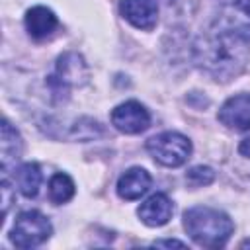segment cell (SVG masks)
<instances>
[{
  "mask_svg": "<svg viewBox=\"0 0 250 250\" xmlns=\"http://www.w3.org/2000/svg\"><path fill=\"white\" fill-rule=\"evenodd\" d=\"M88 74H90L88 72V66H86L84 59L78 53H64V55L59 57L55 74L49 78V84L59 94L62 90L66 92L68 88L86 84Z\"/></svg>",
  "mask_w": 250,
  "mask_h": 250,
  "instance_id": "obj_5",
  "label": "cell"
},
{
  "mask_svg": "<svg viewBox=\"0 0 250 250\" xmlns=\"http://www.w3.org/2000/svg\"><path fill=\"white\" fill-rule=\"evenodd\" d=\"M119 14L143 31H150L158 21V6L154 0H121Z\"/></svg>",
  "mask_w": 250,
  "mask_h": 250,
  "instance_id": "obj_7",
  "label": "cell"
},
{
  "mask_svg": "<svg viewBox=\"0 0 250 250\" xmlns=\"http://www.w3.org/2000/svg\"><path fill=\"white\" fill-rule=\"evenodd\" d=\"M186 180L189 186L193 188H201V186H209L215 180V170L209 166H193L191 170H188Z\"/></svg>",
  "mask_w": 250,
  "mask_h": 250,
  "instance_id": "obj_15",
  "label": "cell"
},
{
  "mask_svg": "<svg viewBox=\"0 0 250 250\" xmlns=\"http://www.w3.org/2000/svg\"><path fill=\"white\" fill-rule=\"evenodd\" d=\"M76 188H74V182L68 174H62V172H57L51 180H49V199L57 205H62L66 203L68 199H72Z\"/></svg>",
  "mask_w": 250,
  "mask_h": 250,
  "instance_id": "obj_14",
  "label": "cell"
},
{
  "mask_svg": "<svg viewBox=\"0 0 250 250\" xmlns=\"http://www.w3.org/2000/svg\"><path fill=\"white\" fill-rule=\"evenodd\" d=\"M250 59V25L225 20L195 43L197 64L215 80L227 82L242 72Z\"/></svg>",
  "mask_w": 250,
  "mask_h": 250,
  "instance_id": "obj_1",
  "label": "cell"
},
{
  "mask_svg": "<svg viewBox=\"0 0 250 250\" xmlns=\"http://www.w3.org/2000/svg\"><path fill=\"white\" fill-rule=\"evenodd\" d=\"M217 119L234 131H248L250 129V94H236L229 98L219 113Z\"/></svg>",
  "mask_w": 250,
  "mask_h": 250,
  "instance_id": "obj_8",
  "label": "cell"
},
{
  "mask_svg": "<svg viewBox=\"0 0 250 250\" xmlns=\"http://www.w3.org/2000/svg\"><path fill=\"white\" fill-rule=\"evenodd\" d=\"M57 25V16L45 6H33L25 12V29L33 39H47L49 35H53Z\"/></svg>",
  "mask_w": 250,
  "mask_h": 250,
  "instance_id": "obj_12",
  "label": "cell"
},
{
  "mask_svg": "<svg viewBox=\"0 0 250 250\" xmlns=\"http://www.w3.org/2000/svg\"><path fill=\"white\" fill-rule=\"evenodd\" d=\"M184 229L195 244L205 248H221L230 238L234 225L227 213L199 205L184 213Z\"/></svg>",
  "mask_w": 250,
  "mask_h": 250,
  "instance_id": "obj_2",
  "label": "cell"
},
{
  "mask_svg": "<svg viewBox=\"0 0 250 250\" xmlns=\"http://www.w3.org/2000/svg\"><path fill=\"white\" fill-rule=\"evenodd\" d=\"M150 184H152L150 174L141 166H133V168H129L127 172H123L119 176V180H117V195L121 199H127V201L139 199L141 195H145L148 191Z\"/></svg>",
  "mask_w": 250,
  "mask_h": 250,
  "instance_id": "obj_10",
  "label": "cell"
},
{
  "mask_svg": "<svg viewBox=\"0 0 250 250\" xmlns=\"http://www.w3.org/2000/svg\"><path fill=\"white\" fill-rule=\"evenodd\" d=\"M232 2H234V6L240 12H244L246 16H250V0H232Z\"/></svg>",
  "mask_w": 250,
  "mask_h": 250,
  "instance_id": "obj_19",
  "label": "cell"
},
{
  "mask_svg": "<svg viewBox=\"0 0 250 250\" xmlns=\"http://www.w3.org/2000/svg\"><path fill=\"white\" fill-rule=\"evenodd\" d=\"M238 152H240L242 156L250 158V137H246V139L240 141V145H238Z\"/></svg>",
  "mask_w": 250,
  "mask_h": 250,
  "instance_id": "obj_18",
  "label": "cell"
},
{
  "mask_svg": "<svg viewBox=\"0 0 250 250\" xmlns=\"http://www.w3.org/2000/svg\"><path fill=\"white\" fill-rule=\"evenodd\" d=\"M111 125L125 135H137V133H143L150 125V113L143 104L129 100L113 107Z\"/></svg>",
  "mask_w": 250,
  "mask_h": 250,
  "instance_id": "obj_6",
  "label": "cell"
},
{
  "mask_svg": "<svg viewBox=\"0 0 250 250\" xmlns=\"http://www.w3.org/2000/svg\"><path fill=\"white\" fill-rule=\"evenodd\" d=\"M21 152H23V141H21L20 133L16 131V127H12V123L8 119H4L2 133H0V168H2V172H8L12 166H16Z\"/></svg>",
  "mask_w": 250,
  "mask_h": 250,
  "instance_id": "obj_11",
  "label": "cell"
},
{
  "mask_svg": "<svg viewBox=\"0 0 250 250\" xmlns=\"http://www.w3.org/2000/svg\"><path fill=\"white\" fill-rule=\"evenodd\" d=\"M53 232L49 219L39 211H23L16 217L10 240L18 248H35L43 244Z\"/></svg>",
  "mask_w": 250,
  "mask_h": 250,
  "instance_id": "obj_4",
  "label": "cell"
},
{
  "mask_svg": "<svg viewBox=\"0 0 250 250\" xmlns=\"http://www.w3.org/2000/svg\"><path fill=\"white\" fill-rule=\"evenodd\" d=\"M0 193H2V217H6V213L10 209V203H12V188H10L6 178L0 184Z\"/></svg>",
  "mask_w": 250,
  "mask_h": 250,
  "instance_id": "obj_16",
  "label": "cell"
},
{
  "mask_svg": "<svg viewBox=\"0 0 250 250\" xmlns=\"http://www.w3.org/2000/svg\"><path fill=\"white\" fill-rule=\"evenodd\" d=\"M152 246H178V248H186V242H180V240H154L152 242Z\"/></svg>",
  "mask_w": 250,
  "mask_h": 250,
  "instance_id": "obj_17",
  "label": "cell"
},
{
  "mask_svg": "<svg viewBox=\"0 0 250 250\" xmlns=\"http://www.w3.org/2000/svg\"><path fill=\"white\" fill-rule=\"evenodd\" d=\"M240 248H250V238L248 240H242L240 242Z\"/></svg>",
  "mask_w": 250,
  "mask_h": 250,
  "instance_id": "obj_20",
  "label": "cell"
},
{
  "mask_svg": "<svg viewBox=\"0 0 250 250\" xmlns=\"http://www.w3.org/2000/svg\"><path fill=\"white\" fill-rule=\"evenodd\" d=\"M41 168L35 162H25L20 168L14 170V182L18 186V189L21 191V195L25 197H35L39 188H41Z\"/></svg>",
  "mask_w": 250,
  "mask_h": 250,
  "instance_id": "obj_13",
  "label": "cell"
},
{
  "mask_svg": "<svg viewBox=\"0 0 250 250\" xmlns=\"http://www.w3.org/2000/svg\"><path fill=\"white\" fill-rule=\"evenodd\" d=\"M172 211L174 207L166 193H152L139 205L137 215L146 227H162L170 221Z\"/></svg>",
  "mask_w": 250,
  "mask_h": 250,
  "instance_id": "obj_9",
  "label": "cell"
},
{
  "mask_svg": "<svg viewBox=\"0 0 250 250\" xmlns=\"http://www.w3.org/2000/svg\"><path fill=\"white\" fill-rule=\"evenodd\" d=\"M148 154L162 166L178 168L191 154V141L178 131H164L146 141Z\"/></svg>",
  "mask_w": 250,
  "mask_h": 250,
  "instance_id": "obj_3",
  "label": "cell"
}]
</instances>
